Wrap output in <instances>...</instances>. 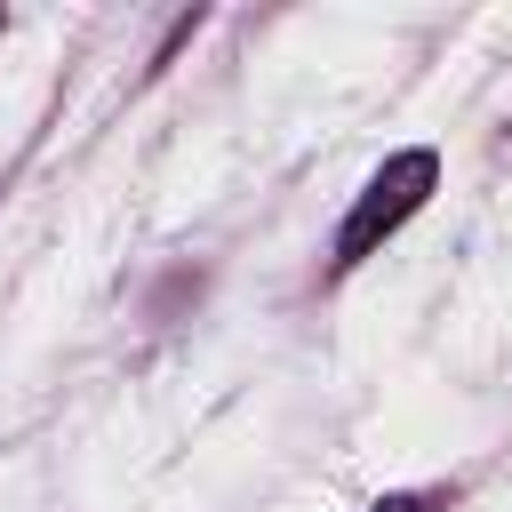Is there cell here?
Segmentation results:
<instances>
[{
	"mask_svg": "<svg viewBox=\"0 0 512 512\" xmlns=\"http://www.w3.org/2000/svg\"><path fill=\"white\" fill-rule=\"evenodd\" d=\"M368 512H432L424 496H384V504H368Z\"/></svg>",
	"mask_w": 512,
	"mask_h": 512,
	"instance_id": "obj_2",
	"label": "cell"
},
{
	"mask_svg": "<svg viewBox=\"0 0 512 512\" xmlns=\"http://www.w3.org/2000/svg\"><path fill=\"white\" fill-rule=\"evenodd\" d=\"M432 184H440V160H432V152H400V160H384V168L368 176V192L352 200L344 232H336V264H360L384 232H400V224L432 200Z\"/></svg>",
	"mask_w": 512,
	"mask_h": 512,
	"instance_id": "obj_1",
	"label": "cell"
}]
</instances>
